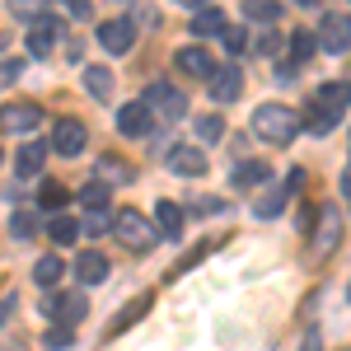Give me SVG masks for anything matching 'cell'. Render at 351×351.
I'll return each mask as SVG.
<instances>
[{
	"label": "cell",
	"mask_w": 351,
	"mask_h": 351,
	"mask_svg": "<svg viewBox=\"0 0 351 351\" xmlns=\"http://www.w3.org/2000/svg\"><path fill=\"white\" fill-rule=\"evenodd\" d=\"M253 132L263 136L267 145H291L295 132H300V117L286 104H258L253 108Z\"/></svg>",
	"instance_id": "obj_1"
},
{
	"label": "cell",
	"mask_w": 351,
	"mask_h": 351,
	"mask_svg": "<svg viewBox=\"0 0 351 351\" xmlns=\"http://www.w3.org/2000/svg\"><path fill=\"white\" fill-rule=\"evenodd\" d=\"M141 104H145L150 112H160L164 122H178V117L188 112V94H183V89H173L169 80H155L150 89H145V99H141Z\"/></svg>",
	"instance_id": "obj_2"
},
{
	"label": "cell",
	"mask_w": 351,
	"mask_h": 351,
	"mask_svg": "<svg viewBox=\"0 0 351 351\" xmlns=\"http://www.w3.org/2000/svg\"><path fill=\"white\" fill-rule=\"evenodd\" d=\"M112 230H117V239L127 243V248H136V253L155 243V225L141 216V211H132V206H122V211L112 216Z\"/></svg>",
	"instance_id": "obj_3"
},
{
	"label": "cell",
	"mask_w": 351,
	"mask_h": 351,
	"mask_svg": "<svg viewBox=\"0 0 351 351\" xmlns=\"http://www.w3.org/2000/svg\"><path fill=\"white\" fill-rule=\"evenodd\" d=\"M132 43H136V24L127 14H112V19L99 24V47L104 52H132Z\"/></svg>",
	"instance_id": "obj_4"
},
{
	"label": "cell",
	"mask_w": 351,
	"mask_h": 351,
	"mask_svg": "<svg viewBox=\"0 0 351 351\" xmlns=\"http://www.w3.org/2000/svg\"><path fill=\"white\" fill-rule=\"evenodd\" d=\"M38 122H43V108H38V104H5V108H0V132H10V136L33 132Z\"/></svg>",
	"instance_id": "obj_5"
},
{
	"label": "cell",
	"mask_w": 351,
	"mask_h": 351,
	"mask_svg": "<svg viewBox=\"0 0 351 351\" xmlns=\"http://www.w3.org/2000/svg\"><path fill=\"white\" fill-rule=\"evenodd\" d=\"M84 145H89L84 122H75V117H61V122L52 127V150H56V155H80Z\"/></svg>",
	"instance_id": "obj_6"
},
{
	"label": "cell",
	"mask_w": 351,
	"mask_h": 351,
	"mask_svg": "<svg viewBox=\"0 0 351 351\" xmlns=\"http://www.w3.org/2000/svg\"><path fill=\"white\" fill-rule=\"evenodd\" d=\"M173 66H178L183 75L211 80V71H216V56L206 52V47H197V43H188V47H178V52H173Z\"/></svg>",
	"instance_id": "obj_7"
},
{
	"label": "cell",
	"mask_w": 351,
	"mask_h": 351,
	"mask_svg": "<svg viewBox=\"0 0 351 351\" xmlns=\"http://www.w3.org/2000/svg\"><path fill=\"white\" fill-rule=\"evenodd\" d=\"M150 127H155V112L145 108L141 99H136V104H122V108H117V132H122V136H145Z\"/></svg>",
	"instance_id": "obj_8"
},
{
	"label": "cell",
	"mask_w": 351,
	"mask_h": 351,
	"mask_svg": "<svg viewBox=\"0 0 351 351\" xmlns=\"http://www.w3.org/2000/svg\"><path fill=\"white\" fill-rule=\"evenodd\" d=\"M319 43H324V52H332V56L347 52V43H351V24H347V14H324Z\"/></svg>",
	"instance_id": "obj_9"
},
{
	"label": "cell",
	"mask_w": 351,
	"mask_h": 351,
	"mask_svg": "<svg viewBox=\"0 0 351 351\" xmlns=\"http://www.w3.org/2000/svg\"><path fill=\"white\" fill-rule=\"evenodd\" d=\"M84 309H89V304H84V295H52L47 304H43V314H47V319H61L66 328L80 324Z\"/></svg>",
	"instance_id": "obj_10"
},
{
	"label": "cell",
	"mask_w": 351,
	"mask_h": 351,
	"mask_svg": "<svg viewBox=\"0 0 351 351\" xmlns=\"http://www.w3.org/2000/svg\"><path fill=\"white\" fill-rule=\"evenodd\" d=\"M155 230H160V239H183V206L178 202H155Z\"/></svg>",
	"instance_id": "obj_11"
},
{
	"label": "cell",
	"mask_w": 351,
	"mask_h": 351,
	"mask_svg": "<svg viewBox=\"0 0 351 351\" xmlns=\"http://www.w3.org/2000/svg\"><path fill=\"white\" fill-rule=\"evenodd\" d=\"M243 89V75L234 71V66H225V71H211V99L216 104H234Z\"/></svg>",
	"instance_id": "obj_12"
},
{
	"label": "cell",
	"mask_w": 351,
	"mask_h": 351,
	"mask_svg": "<svg viewBox=\"0 0 351 351\" xmlns=\"http://www.w3.org/2000/svg\"><path fill=\"white\" fill-rule=\"evenodd\" d=\"M169 169L173 173H188V178H202L206 173V155L192 150V145H178V150H169Z\"/></svg>",
	"instance_id": "obj_13"
},
{
	"label": "cell",
	"mask_w": 351,
	"mask_h": 351,
	"mask_svg": "<svg viewBox=\"0 0 351 351\" xmlns=\"http://www.w3.org/2000/svg\"><path fill=\"white\" fill-rule=\"evenodd\" d=\"M75 276H80L84 286L108 281V258H104V253H94V248H89V253H80V258H75Z\"/></svg>",
	"instance_id": "obj_14"
},
{
	"label": "cell",
	"mask_w": 351,
	"mask_h": 351,
	"mask_svg": "<svg viewBox=\"0 0 351 351\" xmlns=\"http://www.w3.org/2000/svg\"><path fill=\"white\" fill-rule=\"evenodd\" d=\"M314 104H319V108H328L337 122H342V112H347V84H342V80H337V84H319Z\"/></svg>",
	"instance_id": "obj_15"
},
{
	"label": "cell",
	"mask_w": 351,
	"mask_h": 351,
	"mask_svg": "<svg viewBox=\"0 0 351 351\" xmlns=\"http://www.w3.org/2000/svg\"><path fill=\"white\" fill-rule=\"evenodd\" d=\"M52 38H56V19H38V24L28 28V52L47 56V52H52Z\"/></svg>",
	"instance_id": "obj_16"
},
{
	"label": "cell",
	"mask_w": 351,
	"mask_h": 351,
	"mask_svg": "<svg viewBox=\"0 0 351 351\" xmlns=\"http://www.w3.org/2000/svg\"><path fill=\"white\" fill-rule=\"evenodd\" d=\"M220 28H225V14L211 10V5H202V10L192 14V33H197V38H220Z\"/></svg>",
	"instance_id": "obj_17"
},
{
	"label": "cell",
	"mask_w": 351,
	"mask_h": 351,
	"mask_svg": "<svg viewBox=\"0 0 351 351\" xmlns=\"http://www.w3.org/2000/svg\"><path fill=\"white\" fill-rule=\"evenodd\" d=\"M43 160H47V145H43V141H28L24 150H19V160H14V169H19L24 178H33V173L43 169Z\"/></svg>",
	"instance_id": "obj_18"
},
{
	"label": "cell",
	"mask_w": 351,
	"mask_h": 351,
	"mask_svg": "<svg viewBox=\"0 0 351 351\" xmlns=\"http://www.w3.org/2000/svg\"><path fill=\"white\" fill-rule=\"evenodd\" d=\"M243 14H248V24H276L281 19V5L276 0H243Z\"/></svg>",
	"instance_id": "obj_19"
},
{
	"label": "cell",
	"mask_w": 351,
	"mask_h": 351,
	"mask_svg": "<svg viewBox=\"0 0 351 351\" xmlns=\"http://www.w3.org/2000/svg\"><path fill=\"white\" fill-rule=\"evenodd\" d=\"M112 71L108 66H89V71H84V89H89V94H94V99H108L112 94Z\"/></svg>",
	"instance_id": "obj_20"
},
{
	"label": "cell",
	"mask_w": 351,
	"mask_h": 351,
	"mask_svg": "<svg viewBox=\"0 0 351 351\" xmlns=\"http://www.w3.org/2000/svg\"><path fill=\"white\" fill-rule=\"evenodd\" d=\"M286 197H291V188H271V192H263V202H253V216H263V220L281 216V211H286Z\"/></svg>",
	"instance_id": "obj_21"
},
{
	"label": "cell",
	"mask_w": 351,
	"mask_h": 351,
	"mask_svg": "<svg viewBox=\"0 0 351 351\" xmlns=\"http://www.w3.org/2000/svg\"><path fill=\"white\" fill-rule=\"evenodd\" d=\"M66 276V267H61V258H38V267H33V281L43 286V291H52L56 281Z\"/></svg>",
	"instance_id": "obj_22"
},
{
	"label": "cell",
	"mask_w": 351,
	"mask_h": 351,
	"mask_svg": "<svg viewBox=\"0 0 351 351\" xmlns=\"http://www.w3.org/2000/svg\"><path fill=\"white\" fill-rule=\"evenodd\" d=\"M253 183H267V164L263 160H243L234 169V188H253Z\"/></svg>",
	"instance_id": "obj_23"
},
{
	"label": "cell",
	"mask_w": 351,
	"mask_h": 351,
	"mask_svg": "<svg viewBox=\"0 0 351 351\" xmlns=\"http://www.w3.org/2000/svg\"><path fill=\"white\" fill-rule=\"evenodd\" d=\"M300 127H309V132L328 136V132H332V127H337V117H332V112H328V108H319V104H309V112L300 117Z\"/></svg>",
	"instance_id": "obj_24"
},
{
	"label": "cell",
	"mask_w": 351,
	"mask_h": 351,
	"mask_svg": "<svg viewBox=\"0 0 351 351\" xmlns=\"http://www.w3.org/2000/svg\"><path fill=\"white\" fill-rule=\"evenodd\" d=\"M47 234H52V243H61V248H66V243H75V239H80V220H71V216H56Z\"/></svg>",
	"instance_id": "obj_25"
},
{
	"label": "cell",
	"mask_w": 351,
	"mask_h": 351,
	"mask_svg": "<svg viewBox=\"0 0 351 351\" xmlns=\"http://www.w3.org/2000/svg\"><path fill=\"white\" fill-rule=\"evenodd\" d=\"M80 202L89 206V211H104V206H108V183H84Z\"/></svg>",
	"instance_id": "obj_26"
},
{
	"label": "cell",
	"mask_w": 351,
	"mask_h": 351,
	"mask_svg": "<svg viewBox=\"0 0 351 351\" xmlns=\"http://www.w3.org/2000/svg\"><path fill=\"white\" fill-rule=\"evenodd\" d=\"M145 309H150V295H145V300H132V304H127V309H122V314H117V324H112L108 332H122V328H132L136 319H141V314H145Z\"/></svg>",
	"instance_id": "obj_27"
},
{
	"label": "cell",
	"mask_w": 351,
	"mask_h": 351,
	"mask_svg": "<svg viewBox=\"0 0 351 351\" xmlns=\"http://www.w3.org/2000/svg\"><path fill=\"white\" fill-rule=\"evenodd\" d=\"M38 202H43V206H47V211H61V206H66V188H61V183H52V178H47V183H43V192H38Z\"/></svg>",
	"instance_id": "obj_28"
},
{
	"label": "cell",
	"mask_w": 351,
	"mask_h": 351,
	"mask_svg": "<svg viewBox=\"0 0 351 351\" xmlns=\"http://www.w3.org/2000/svg\"><path fill=\"white\" fill-rule=\"evenodd\" d=\"M10 234H14V239H33V234H38V216H33V211H19V216L10 220Z\"/></svg>",
	"instance_id": "obj_29"
},
{
	"label": "cell",
	"mask_w": 351,
	"mask_h": 351,
	"mask_svg": "<svg viewBox=\"0 0 351 351\" xmlns=\"http://www.w3.org/2000/svg\"><path fill=\"white\" fill-rule=\"evenodd\" d=\"M197 136L202 141H220L225 136V122H220L216 112H206V117H197Z\"/></svg>",
	"instance_id": "obj_30"
},
{
	"label": "cell",
	"mask_w": 351,
	"mask_h": 351,
	"mask_svg": "<svg viewBox=\"0 0 351 351\" xmlns=\"http://www.w3.org/2000/svg\"><path fill=\"white\" fill-rule=\"evenodd\" d=\"M309 56H314V38H309V33H295V38H291V61L304 66Z\"/></svg>",
	"instance_id": "obj_31"
},
{
	"label": "cell",
	"mask_w": 351,
	"mask_h": 351,
	"mask_svg": "<svg viewBox=\"0 0 351 351\" xmlns=\"http://www.w3.org/2000/svg\"><path fill=\"white\" fill-rule=\"evenodd\" d=\"M220 43H225V52H243V47H248V33L234 28V24H225L220 28Z\"/></svg>",
	"instance_id": "obj_32"
},
{
	"label": "cell",
	"mask_w": 351,
	"mask_h": 351,
	"mask_svg": "<svg viewBox=\"0 0 351 351\" xmlns=\"http://www.w3.org/2000/svg\"><path fill=\"white\" fill-rule=\"evenodd\" d=\"M99 173H104V178H99V183H122V178H132V173H127V169H122V160H112V155H104V160H99Z\"/></svg>",
	"instance_id": "obj_33"
},
{
	"label": "cell",
	"mask_w": 351,
	"mask_h": 351,
	"mask_svg": "<svg viewBox=\"0 0 351 351\" xmlns=\"http://www.w3.org/2000/svg\"><path fill=\"white\" fill-rule=\"evenodd\" d=\"M328 243H337V216H332V211H328L324 230H319V239H314V253H324Z\"/></svg>",
	"instance_id": "obj_34"
},
{
	"label": "cell",
	"mask_w": 351,
	"mask_h": 351,
	"mask_svg": "<svg viewBox=\"0 0 351 351\" xmlns=\"http://www.w3.org/2000/svg\"><path fill=\"white\" fill-rule=\"evenodd\" d=\"M19 75H24V61H0V89H5V84H14Z\"/></svg>",
	"instance_id": "obj_35"
},
{
	"label": "cell",
	"mask_w": 351,
	"mask_h": 351,
	"mask_svg": "<svg viewBox=\"0 0 351 351\" xmlns=\"http://www.w3.org/2000/svg\"><path fill=\"white\" fill-rule=\"evenodd\" d=\"M71 337H75L71 328H52V332H47V347H52V351H61V347H71Z\"/></svg>",
	"instance_id": "obj_36"
},
{
	"label": "cell",
	"mask_w": 351,
	"mask_h": 351,
	"mask_svg": "<svg viewBox=\"0 0 351 351\" xmlns=\"http://www.w3.org/2000/svg\"><path fill=\"white\" fill-rule=\"evenodd\" d=\"M276 47H281L276 33H263V38H258V56H276Z\"/></svg>",
	"instance_id": "obj_37"
},
{
	"label": "cell",
	"mask_w": 351,
	"mask_h": 351,
	"mask_svg": "<svg viewBox=\"0 0 351 351\" xmlns=\"http://www.w3.org/2000/svg\"><path fill=\"white\" fill-rule=\"evenodd\" d=\"M220 206H225V202H216V197H197V211H202V216H216Z\"/></svg>",
	"instance_id": "obj_38"
},
{
	"label": "cell",
	"mask_w": 351,
	"mask_h": 351,
	"mask_svg": "<svg viewBox=\"0 0 351 351\" xmlns=\"http://www.w3.org/2000/svg\"><path fill=\"white\" fill-rule=\"evenodd\" d=\"M61 5H66V10H71V14H75V19H84V14H89V5H94V0H61Z\"/></svg>",
	"instance_id": "obj_39"
},
{
	"label": "cell",
	"mask_w": 351,
	"mask_h": 351,
	"mask_svg": "<svg viewBox=\"0 0 351 351\" xmlns=\"http://www.w3.org/2000/svg\"><path fill=\"white\" fill-rule=\"evenodd\" d=\"M10 309H14V295H5V300H0V324L10 319Z\"/></svg>",
	"instance_id": "obj_40"
},
{
	"label": "cell",
	"mask_w": 351,
	"mask_h": 351,
	"mask_svg": "<svg viewBox=\"0 0 351 351\" xmlns=\"http://www.w3.org/2000/svg\"><path fill=\"white\" fill-rule=\"evenodd\" d=\"M178 5H197V10H202V5H206V0H178Z\"/></svg>",
	"instance_id": "obj_41"
},
{
	"label": "cell",
	"mask_w": 351,
	"mask_h": 351,
	"mask_svg": "<svg viewBox=\"0 0 351 351\" xmlns=\"http://www.w3.org/2000/svg\"><path fill=\"white\" fill-rule=\"evenodd\" d=\"M0 160H5V155H0Z\"/></svg>",
	"instance_id": "obj_42"
}]
</instances>
